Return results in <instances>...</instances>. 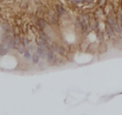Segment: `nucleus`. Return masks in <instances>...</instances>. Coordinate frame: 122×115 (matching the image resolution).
<instances>
[{"label": "nucleus", "instance_id": "nucleus-1", "mask_svg": "<svg viewBox=\"0 0 122 115\" xmlns=\"http://www.w3.org/2000/svg\"><path fill=\"white\" fill-rule=\"evenodd\" d=\"M3 45L9 50V51H10V50H12V49H15V47H14V41H13V36H11L10 34L3 41Z\"/></svg>", "mask_w": 122, "mask_h": 115}, {"label": "nucleus", "instance_id": "nucleus-2", "mask_svg": "<svg viewBox=\"0 0 122 115\" xmlns=\"http://www.w3.org/2000/svg\"><path fill=\"white\" fill-rule=\"evenodd\" d=\"M50 48H51V50L52 52H56L57 54H59V55H61V56H65V55L67 54L66 49H65L63 46H61V45L53 44V45L50 46Z\"/></svg>", "mask_w": 122, "mask_h": 115}, {"label": "nucleus", "instance_id": "nucleus-3", "mask_svg": "<svg viewBox=\"0 0 122 115\" xmlns=\"http://www.w3.org/2000/svg\"><path fill=\"white\" fill-rule=\"evenodd\" d=\"M58 13L56 12H51V13L50 14V17H49V23L51 25H56L58 23Z\"/></svg>", "mask_w": 122, "mask_h": 115}, {"label": "nucleus", "instance_id": "nucleus-4", "mask_svg": "<svg viewBox=\"0 0 122 115\" xmlns=\"http://www.w3.org/2000/svg\"><path fill=\"white\" fill-rule=\"evenodd\" d=\"M54 58H55V56H54L53 52L51 50L50 46H48V48L46 49V60L48 62H53Z\"/></svg>", "mask_w": 122, "mask_h": 115}, {"label": "nucleus", "instance_id": "nucleus-5", "mask_svg": "<svg viewBox=\"0 0 122 115\" xmlns=\"http://www.w3.org/2000/svg\"><path fill=\"white\" fill-rule=\"evenodd\" d=\"M116 22H117V19H116V17H115V15H114L113 12L111 11V12L109 13V15H108V17H107V23L110 24L111 26H113Z\"/></svg>", "mask_w": 122, "mask_h": 115}, {"label": "nucleus", "instance_id": "nucleus-6", "mask_svg": "<svg viewBox=\"0 0 122 115\" xmlns=\"http://www.w3.org/2000/svg\"><path fill=\"white\" fill-rule=\"evenodd\" d=\"M106 33H107V34H108L109 37H113L115 35V32H114L112 26H111L108 23L106 24Z\"/></svg>", "mask_w": 122, "mask_h": 115}, {"label": "nucleus", "instance_id": "nucleus-7", "mask_svg": "<svg viewBox=\"0 0 122 115\" xmlns=\"http://www.w3.org/2000/svg\"><path fill=\"white\" fill-rule=\"evenodd\" d=\"M36 53L38 54V56H39L40 58L46 59V49L37 46V48H36Z\"/></svg>", "mask_w": 122, "mask_h": 115}, {"label": "nucleus", "instance_id": "nucleus-8", "mask_svg": "<svg viewBox=\"0 0 122 115\" xmlns=\"http://www.w3.org/2000/svg\"><path fill=\"white\" fill-rule=\"evenodd\" d=\"M38 26H39V28L43 31V30H45L47 27H48V22L45 20V19H43V18H40V19H38L37 20V23H36Z\"/></svg>", "mask_w": 122, "mask_h": 115}, {"label": "nucleus", "instance_id": "nucleus-9", "mask_svg": "<svg viewBox=\"0 0 122 115\" xmlns=\"http://www.w3.org/2000/svg\"><path fill=\"white\" fill-rule=\"evenodd\" d=\"M39 38H40L42 41H44L46 44H48V43L50 42V36H49L46 33H44V32H41V33H40Z\"/></svg>", "mask_w": 122, "mask_h": 115}, {"label": "nucleus", "instance_id": "nucleus-10", "mask_svg": "<svg viewBox=\"0 0 122 115\" xmlns=\"http://www.w3.org/2000/svg\"><path fill=\"white\" fill-rule=\"evenodd\" d=\"M56 12L58 13L59 16H64V15H66V13H67L65 8H63L62 6H57V7H56Z\"/></svg>", "mask_w": 122, "mask_h": 115}, {"label": "nucleus", "instance_id": "nucleus-11", "mask_svg": "<svg viewBox=\"0 0 122 115\" xmlns=\"http://www.w3.org/2000/svg\"><path fill=\"white\" fill-rule=\"evenodd\" d=\"M31 60L34 64H38L40 61V58L38 56V54L36 52H33V54H31Z\"/></svg>", "mask_w": 122, "mask_h": 115}, {"label": "nucleus", "instance_id": "nucleus-12", "mask_svg": "<svg viewBox=\"0 0 122 115\" xmlns=\"http://www.w3.org/2000/svg\"><path fill=\"white\" fill-rule=\"evenodd\" d=\"M112 28H113L115 34H122V28H121V26H120V24H119L118 22H116V23L112 26Z\"/></svg>", "mask_w": 122, "mask_h": 115}, {"label": "nucleus", "instance_id": "nucleus-13", "mask_svg": "<svg viewBox=\"0 0 122 115\" xmlns=\"http://www.w3.org/2000/svg\"><path fill=\"white\" fill-rule=\"evenodd\" d=\"M1 28H2L4 33H8V34L10 33V26L8 23H2L1 24Z\"/></svg>", "mask_w": 122, "mask_h": 115}, {"label": "nucleus", "instance_id": "nucleus-14", "mask_svg": "<svg viewBox=\"0 0 122 115\" xmlns=\"http://www.w3.org/2000/svg\"><path fill=\"white\" fill-rule=\"evenodd\" d=\"M13 41H14V47L15 48H17L21 44V39H20L19 35H14L13 36Z\"/></svg>", "mask_w": 122, "mask_h": 115}, {"label": "nucleus", "instance_id": "nucleus-15", "mask_svg": "<svg viewBox=\"0 0 122 115\" xmlns=\"http://www.w3.org/2000/svg\"><path fill=\"white\" fill-rule=\"evenodd\" d=\"M23 55H24V57H25V58H27V59H31V54H30V50L29 49H25V51H24V53H23Z\"/></svg>", "mask_w": 122, "mask_h": 115}, {"label": "nucleus", "instance_id": "nucleus-16", "mask_svg": "<svg viewBox=\"0 0 122 115\" xmlns=\"http://www.w3.org/2000/svg\"><path fill=\"white\" fill-rule=\"evenodd\" d=\"M96 36H97V38H98L100 41H102L103 38H104V33H103V31L97 30V32H96Z\"/></svg>", "mask_w": 122, "mask_h": 115}, {"label": "nucleus", "instance_id": "nucleus-17", "mask_svg": "<svg viewBox=\"0 0 122 115\" xmlns=\"http://www.w3.org/2000/svg\"><path fill=\"white\" fill-rule=\"evenodd\" d=\"M16 49H17V51H18V53H19V54H23L26 48H25V46H24L23 44H20Z\"/></svg>", "mask_w": 122, "mask_h": 115}, {"label": "nucleus", "instance_id": "nucleus-18", "mask_svg": "<svg viewBox=\"0 0 122 115\" xmlns=\"http://www.w3.org/2000/svg\"><path fill=\"white\" fill-rule=\"evenodd\" d=\"M99 50H100V52L102 53H105L106 52V50H107V47H106V44L105 43H101L100 44V46H99Z\"/></svg>", "mask_w": 122, "mask_h": 115}, {"label": "nucleus", "instance_id": "nucleus-19", "mask_svg": "<svg viewBox=\"0 0 122 115\" xmlns=\"http://www.w3.org/2000/svg\"><path fill=\"white\" fill-rule=\"evenodd\" d=\"M117 17H118V20H119V24H120V26L122 28V12L121 11H119L117 12Z\"/></svg>", "mask_w": 122, "mask_h": 115}, {"label": "nucleus", "instance_id": "nucleus-20", "mask_svg": "<svg viewBox=\"0 0 122 115\" xmlns=\"http://www.w3.org/2000/svg\"><path fill=\"white\" fill-rule=\"evenodd\" d=\"M21 43H22V44H23V45H24V46L26 47V46H29V44H30V41H29L28 37H24Z\"/></svg>", "mask_w": 122, "mask_h": 115}, {"label": "nucleus", "instance_id": "nucleus-21", "mask_svg": "<svg viewBox=\"0 0 122 115\" xmlns=\"http://www.w3.org/2000/svg\"><path fill=\"white\" fill-rule=\"evenodd\" d=\"M29 46H30V52H34V50H35V48H34V45H32V44H29Z\"/></svg>", "mask_w": 122, "mask_h": 115}, {"label": "nucleus", "instance_id": "nucleus-22", "mask_svg": "<svg viewBox=\"0 0 122 115\" xmlns=\"http://www.w3.org/2000/svg\"><path fill=\"white\" fill-rule=\"evenodd\" d=\"M71 2H73V3H75V4H78V3H80V2H82L83 0H71Z\"/></svg>", "mask_w": 122, "mask_h": 115}, {"label": "nucleus", "instance_id": "nucleus-23", "mask_svg": "<svg viewBox=\"0 0 122 115\" xmlns=\"http://www.w3.org/2000/svg\"><path fill=\"white\" fill-rule=\"evenodd\" d=\"M3 48H4V45H3V43H0V53H1V51L3 50Z\"/></svg>", "mask_w": 122, "mask_h": 115}, {"label": "nucleus", "instance_id": "nucleus-24", "mask_svg": "<svg viewBox=\"0 0 122 115\" xmlns=\"http://www.w3.org/2000/svg\"><path fill=\"white\" fill-rule=\"evenodd\" d=\"M121 8H122V0H121Z\"/></svg>", "mask_w": 122, "mask_h": 115}]
</instances>
